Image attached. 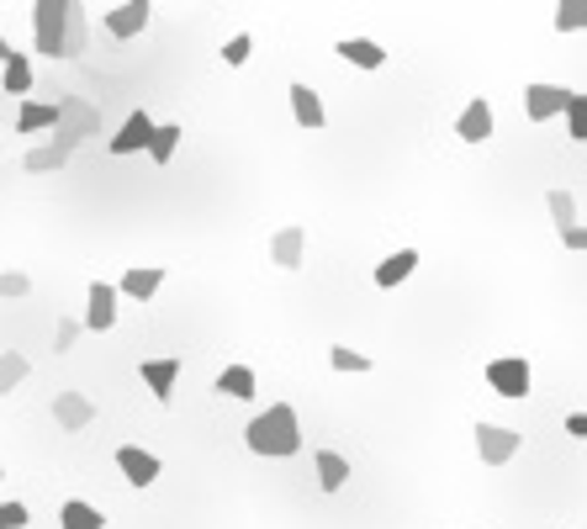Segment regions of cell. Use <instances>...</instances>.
<instances>
[{"label":"cell","instance_id":"1","mask_svg":"<svg viewBox=\"0 0 587 529\" xmlns=\"http://www.w3.org/2000/svg\"><path fill=\"white\" fill-rule=\"evenodd\" d=\"M244 440L255 455H270V461H286L302 450V424H296V408L292 403H270L264 413L249 418V429H244Z\"/></svg>","mask_w":587,"mask_h":529},{"label":"cell","instance_id":"2","mask_svg":"<svg viewBox=\"0 0 587 529\" xmlns=\"http://www.w3.org/2000/svg\"><path fill=\"white\" fill-rule=\"evenodd\" d=\"M32 48L64 59V0H37L32 5Z\"/></svg>","mask_w":587,"mask_h":529},{"label":"cell","instance_id":"3","mask_svg":"<svg viewBox=\"0 0 587 529\" xmlns=\"http://www.w3.org/2000/svg\"><path fill=\"white\" fill-rule=\"evenodd\" d=\"M487 386L498 392V397H529V386H534V371H529L524 354H498V360H487Z\"/></svg>","mask_w":587,"mask_h":529},{"label":"cell","instance_id":"4","mask_svg":"<svg viewBox=\"0 0 587 529\" xmlns=\"http://www.w3.org/2000/svg\"><path fill=\"white\" fill-rule=\"evenodd\" d=\"M519 444H524V435L508 429V424H476V455H482L487 466H508V461L519 455Z\"/></svg>","mask_w":587,"mask_h":529},{"label":"cell","instance_id":"5","mask_svg":"<svg viewBox=\"0 0 587 529\" xmlns=\"http://www.w3.org/2000/svg\"><path fill=\"white\" fill-rule=\"evenodd\" d=\"M80 328H90V334H112V328H117V286H112V281H90Z\"/></svg>","mask_w":587,"mask_h":529},{"label":"cell","instance_id":"6","mask_svg":"<svg viewBox=\"0 0 587 529\" xmlns=\"http://www.w3.org/2000/svg\"><path fill=\"white\" fill-rule=\"evenodd\" d=\"M566 101H572V90L566 86H545V80H534L524 86V117L529 122H551L566 112Z\"/></svg>","mask_w":587,"mask_h":529},{"label":"cell","instance_id":"7","mask_svg":"<svg viewBox=\"0 0 587 529\" xmlns=\"http://www.w3.org/2000/svg\"><path fill=\"white\" fill-rule=\"evenodd\" d=\"M117 471L133 482V487H154L165 466H159V455H154V450H144V444H122V450H117Z\"/></svg>","mask_w":587,"mask_h":529},{"label":"cell","instance_id":"8","mask_svg":"<svg viewBox=\"0 0 587 529\" xmlns=\"http://www.w3.org/2000/svg\"><path fill=\"white\" fill-rule=\"evenodd\" d=\"M54 418H59L64 435H80V429L95 424V403H90L86 392H59L54 397Z\"/></svg>","mask_w":587,"mask_h":529},{"label":"cell","instance_id":"9","mask_svg":"<svg viewBox=\"0 0 587 529\" xmlns=\"http://www.w3.org/2000/svg\"><path fill=\"white\" fill-rule=\"evenodd\" d=\"M148 16H154V5H148V0H127V5H112V11H106V32H112L117 43H127V37H138V32L148 27Z\"/></svg>","mask_w":587,"mask_h":529},{"label":"cell","instance_id":"10","mask_svg":"<svg viewBox=\"0 0 587 529\" xmlns=\"http://www.w3.org/2000/svg\"><path fill=\"white\" fill-rule=\"evenodd\" d=\"M138 371H144V386H148V392H154V403H159V408H165V403H170V397H176V382H180V360H176V354H165V360H144V365H138Z\"/></svg>","mask_w":587,"mask_h":529},{"label":"cell","instance_id":"11","mask_svg":"<svg viewBox=\"0 0 587 529\" xmlns=\"http://www.w3.org/2000/svg\"><path fill=\"white\" fill-rule=\"evenodd\" d=\"M54 127H59V144H80L90 127H95V112H90L86 101L64 95V101H59V122H54Z\"/></svg>","mask_w":587,"mask_h":529},{"label":"cell","instance_id":"12","mask_svg":"<svg viewBox=\"0 0 587 529\" xmlns=\"http://www.w3.org/2000/svg\"><path fill=\"white\" fill-rule=\"evenodd\" d=\"M292 117H296V127H307V133H318L328 122V112H324V101H318V90L313 86H302V80H292Z\"/></svg>","mask_w":587,"mask_h":529},{"label":"cell","instance_id":"13","mask_svg":"<svg viewBox=\"0 0 587 529\" xmlns=\"http://www.w3.org/2000/svg\"><path fill=\"white\" fill-rule=\"evenodd\" d=\"M455 138H461V144H487V138H493V106H487L482 95L455 117Z\"/></svg>","mask_w":587,"mask_h":529},{"label":"cell","instance_id":"14","mask_svg":"<svg viewBox=\"0 0 587 529\" xmlns=\"http://www.w3.org/2000/svg\"><path fill=\"white\" fill-rule=\"evenodd\" d=\"M148 138H154V117H148V112H133V117L117 127V138H112L106 148H112V154H144Z\"/></svg>","mask_w":587,"mask_h":529},{"label":"cell","instance_id":"15","mask_svg":"<svg viewBox=\"0 0 587 529\" xmlns=\"http://www.w3.org/2000/svg\"><path fill=\"white\" fill-rule=\"evenodd\" d=\"M90 43V22H86V5L64 0V59H80Z\"/></svg>","mask_w":587,"mask_h":529},{"label":"cell","instance_id":"16","mask_svg":"<svg viewBox=\"0 0 587 529\" xmlns=\"http://www.w3.org/2000/svg\"><path fill=\"white\" fill-rule=\"evenodd\" d=\"M302 249H307V234L296 223H286L281 234L270 238V260L281 264V270H302Z\"/></svg>","mask_w":587,"mask_h":529},{"label":"cell","instance_id":"17","mask_svg":"<svg viewBox=\"0 0 587 529\" xmlns=\"http://www.w3.org/2000/svg\"><path fill=\"white\" fill-rule=\"evenodd\" d=\"M165 286V270L159 264H133L127 275H122V286H117V296H133V302H148V296Z\"/></svg>","mask_w":587,"mask_h":529},{"label":"cell","instance_id":"18","mask_svg":"<svg viewBox=\"0 0 587 529\" xmlns=\"http://www.w3.org/2000/svg\"><path fill=\"white\" fill-rule=\"evenodd\" d=\"M69 154H75V144H59V138H54V144L32 148L27 159H22V170H27V176H54V170L69 165Z\"/></svg>","mask_w":587,"mask_h":529},{"label":"cell","instance_id":"19","mask_svg":"<svg viewBox=\"0 0 587 529\" xmlns=\"http://www.w3.org/2000/svg\"><path fill=\"white\" fill-rule=\"evenodd\" d=\"M339 59L354 64V69H382L386 48L382 43H371V37H339Z\"/></svg>","mask_w":587,"mask_h":529},{"label":"cell","instance_id":"20","mask_svg":"<svg viewBox=\"0 0 587 529\" xmlns=\"http://www.w3.org/2000/svg\"><path fill=\"white\" fill-rule=\"evenodd\" d=\"M313 466H318V487H324V493H339V487L354 476V466L339 455V450H318V455H313Z\"/></svg>","mask_w":587,"mask_h":529},{"label":"cell","instance_id":"21","mask_svg":"<svg viewBox=\"0 0 587 529\" xmlns=\"http://www.w3.org/2000/svg\"><path fill=\"white\" fill-rule=\"evenodd\" d=\"M180 138H185V127H180V122H154V138H148V159H154V165H159V170H165V165H170V159H176V148H180Z\"/></svg>","mask_w":587,"mask_h":529},{"label":"cell","instance_id":"22","mask_svg":"<svg viewBox=\"0 0 587 529\" xmlns=\"http://www.w3.org/2000/svg\"><path fill=\"white\" fill-rule=\"evenodd\" d=\"M413 270H418V249H397V255H386L382 264H376V286L382 292H392V286H403Z\"/></svg>","mask_w":587,"mask_h":529},{"label":"cell","instance_id":"23","mask_svg":"<svg viewBox=\"0 0 587 529\" xmlns=\"http://www.w3.org/2000/svg\"><path fill=\"white\" fill-rule=\"evenodd\" d=\"M255 386H260V376H255L249 365H228V371L217 376L212 392H217V397H234V403H249V397H255Z\"/></svg>","mask_w":587,"mask_h":529},{"label":"cell","instance_id":"24","mask_svg":"<svg viewBox=\"0 0 587 529\" xmlns=\"http://www.w3.org/2000/svg\"><path fill=\"white\" fill-rule=\"evenodd\" d=\"M54 122H59V106H48V101H22V106H16V133H22V138L54 127Z\"/></svg>","mask_w":587,"mask_h":529},{"label":"cell","instance_id":"25","mask_svg":"<svg viewBox=\"0 0 587 529\" xmlns=\"http://www.w3.org/2000/svg\"><path fill=\"white\" fill-rule=\"evenodd\" d=\"M0 86H5V95H16V101L27 95L32 90V59L27 54H16V48H11V59L0 64Z\"/></svg>","mask_w":587,"mask_h":529},{"label":"cell","instance_id":"26","mask_svg":"<svg viewBox=\"0 0 587 529\" xmlns=\"http://www.w3.org/2000/svg\"><path fill=\"white\" fill-rule=\"evenodd\" d=\"M59 529H106V514L86 498H69L59 508Z\"/></svg>","mask_w":587,"mask_h":529},{"label":"cell","instance_id":"27","mask_svg":"<svg viewBox=\"0 0 587 529\" xmlns=\"http://www.w3.org/2000/svg\"><path fill=\"white\" fill-rule=\"evenodd\" d=\"M32 376V360L22 350H5L0 354V397H5V392H16V386L27 382Z\"/></svg>","mask_w":587,"mask_h":529},{"label":"cell","instance_id":"28","mask_svg":"<svg viewBox=\"0 0 587 529\" xmlns=\"http://www.w3.org/2000/svg\"><path fill=\"white\" fill-rule=\"evenodd\" d=\"M328 365H334V371H345V376H365V371H371V354L334 345V350H328Z\"/></svg>","mask_w":587,"mask_h":529},{"label":"cell","instance_id":"29","mask_svg":"<svg viewBox=\"0 0 587 529\" xmlns=\"http://www.w3.org/2000/svg\"><path fill=\"white\" fill-rule=\"evenodd\" d=\"M566 133H572V144H587V101H583V90H572V101H566Z\"/></svg>","mask_w":587,"mask_h":529},{"label":"cell","instance_id":"30","mask_svg":"<svg viewBox=\"0 0 587 529\" xmlns=\"http://www.w3.org/2000/svg\"><path fill=\"white\" fill-rule=\"evenodd\" d=\"M545 206H551V217H556V234L572 228V223H583V217H577V202H572L566 191H545Z\"/></svg>","mask_w":587,"mask_h":529},{"label":"cell","instance_id":"31","mask_svg":"<svg viewBox=\"0 0 587 529\" xmlns=\"http://www.w3.org/2000/svg\"><path fill=\"white\" fill-rule=\"evenodd\" d=\"M587 27V5L583 0H561L556 5V32H583Z\"/></svg>","mask_w":587,"mask_h":529},{"label":"cell","instance_id":"32","mask_svg":"<svg viewBox=\"0 0 587 529\" xmlns=\"http://www.w3.org/2000/svg\"><path fill=\"white\" fill-rule=\"evenodd\" d=\"M249 54H255V37H249V32H238V37H228V43H223V64H228V69L249 64Z\"/></svg>","mask_w":587,"mask_h":529},{"label":"cell","instance_id":"33","mask_svg":"<svg viewBox=\"0 0 587 529\" xmlns=\"http://www.w3.org/2000/svg\"><path fill=\"white\" fill-rule=\"evenodd\" d=\"M27 292H32L27 270H0V296H5V302H16V296H27Z\"/></svg>","mask_w":587,"mask_h":529},{"label":"cell","instance_id":"34","mask_svg":"<svg viewBox=\"0 0 587 529\" xmlns=\"http://www.w3.org/2000/svg\"><path fill=\"white\" fill-rule=\"evenodd\" d=\"M32 525V514H27V503H0V529H27Z\"/></svg>","mask_w":587,"mask_h":529},{"label":"cell","instance_id":"35","mask_svg":"<svg viewBox=\"0 0 587 529\" xmlns=\"http://www.w3.org/2000/svg\"><path fill=\"white\" fill-rule=\"evenodd\" d=\"M80 334H86V328H80V318H64L59 324V334H54V350H75V339H80Z\"/></svg>","mask_w":587,"mask_h":529},{"label":"cell","instance_id":"36","mask_svg":"<svg viewBox=\"0 0 587 529\" xmlns=\"http://www.w3.org/2000/svg\"><path fill=\"white\" fill-rule=\"evenodd\" d=\"M561 244L583 255V249H587V228H583V223H572V228H561Z\"/></svg>","mask_w":587,"mask_h":529},{"label":"cell","instance_id":"37","mask_svg":"<svg viewBox=\"0 0 587 529\" xmlns=\"http://www.w3.org/2000/svg\"><path fill=\"white\" fill-rule=\"evenodd\" d=\"M566 435H572V440H587V413H572V418H566Z\"/></svg>","mask_w":587,"mask_h":529},{"label":"cell","instance_id":"38","mask_svg":"<svg viewBox=\"0 0 587 529\" xmlns=\"http://www.w3.org/2000/svg\"><path fill=\"white\" fill-rule=\"evenodd\" d=\"M11 59V43H5V37H0V64Z\"/></svg>","mask_w":587,"mask_h":529},{"label":"cell","instance_id":"39","mask_svg":"<svg viewBox=\"0 0 587 529\" xmlns=\"http://www.w3.org/2000/svg\"><path fill=\"white\" fill-rule=\"evenodd\" d=\"M0 476H5V471H0Z\"/></svg>","mask_w":587,"mask_h":529},{"label":"cell","instance_id":"40","mask_svg":"<svg viewBox=\"0 0 587 529\" xmlns=\"http://www.w3.org/2000/svg\"><path fill=\"white\" fill-rule=\"evenodd\" d=\"M577 529H583V525H577Z\"/></svg>","mask_w":587,"mask_h":529}]
</instances>
